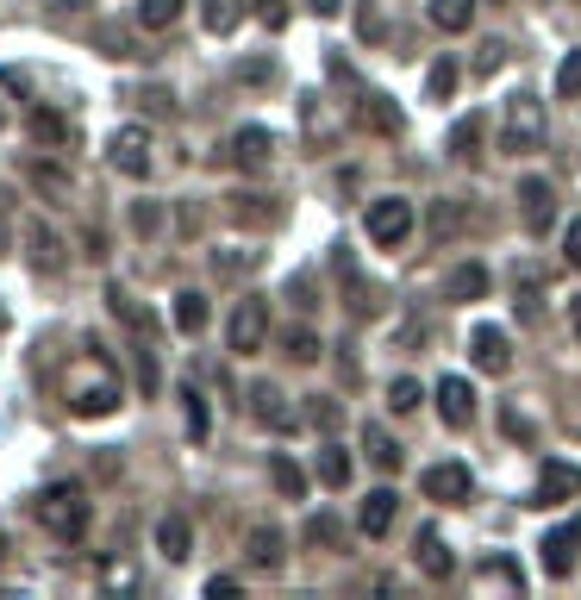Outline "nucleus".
Listing matches in <instances>:
<instances>
[{"instance_id": "f257e3e1", "label": "nucleus", "mask_w": 581, "mask_h": 600, "mask_svg": "<svg viewBox=\"0 0 581 600\" xmlns=\"http://www.w3.org/2000/svg\"><path fill=\"white\" fill-rule=\"evenodd\" d=\"M125 401V388H119V369L100 357V345H88V375L69 382V413L76 419H100V413H113Z\"/></svg>"}, {"instance_id": "f03ea898", "label": "nucleus", "mask_w": 581, "mask_h": 600, "mask_svg": "<svg viewBox=\"0 0 581 600\" xmlns=\"http://www.w3.org/2000/svg\"><path fill=\"white\" fill-rule=\"evenodd\" d=\"M32 513H39V525L51 532V538H81L88 532V494H81L76 482H57V488H44L39 501H32Z\"/></svg>"}, {"instance_id": "7ed1b4c3", "label": "nucleus", "mask_w": 581, "mask_h": 600, "mask_svg": "<svg viewBox=\"0 0 581 600\" xmlns=\"http://www.w3.org/2000/svg\"><path fill=\"white\" fill-rule=\"evenodd\" d=\"M363 232H369V244H375V251H401V244L413 238V200H401V194L369 200Z\"/></svg>"}, {"instance_id": "20e7f679", "label": "nucleus", "mask_w": 581, "mask_h": 600, "mask_svg": "<svg viewBox=\"0 0 581 600\" xmlns=\"http://www.w3.org/2000/svg\"><path fill=\"white\" fill-rule=\"evenodd\" d=\"M501 151H513V156L544 151V107H538L531 95H513V100H506V132H501Z\"/></svg>"}, {"instance_id": "39448f33", "label": "nucleus", "mask_w": 581, "mask_h": 600, "mask_svg": "<svg viewBox=\"0 0 581 600\" xmlns=\"http://www.w3.org/2000/svg\"><path fill=\"white\" fill-rule=\"evenodd\" d=\"M263 338H270V301H238L226 319V345L238 357H251V350H263Z\"/></svg>"}, {"instance_id": "423d86ee", "label": "nucleus", "mask_w": 581, "mask_h": 600, "mask_svg": "<svg viewBox=\"0 0 581 600\" xmlns=\"http://www.w3.org/2000/svg\"><path fill=\"white\" fill-rule=\"evenodd\" d=\"M107 163H113L119 175H151V132L144 126H119L113 138H107Z\"/></svg>"}, {"instance_id": "0eeeda50", "label": "nucleus", "mask_w": 581, "mask_h": 600, "mask_svg": "<svg viewBox=\"0 0 581 600\" xmlns=\"http://www.w3.org/2000/svg\"><path fill=\"white\" fill-rule=\"evenodd\" d=\"M419 494L426 501H445V506H463L475 494V476L463 463H431V469H419Z\"/></svg>"}, {"instance_id": "6e6552de", "label": "nucleus", "mask_w": 581, "mask_h": 600, "mask_svg": "<svg viewBox=\"0 0 581 600\" xmlns=\"http://www.w3.org/2000/svg\"><path fill=\"white\" fill-rule=\"evenodd\" d=\"M519 207H525V232H531V238L557 226V188H550L544 175H525V182H519Z\"/></svg>"}, {"instance_id": "1a4fd4ad", "label": "nucleus", "mask_w": 581, "mask_h": 600, "mask_svg": "<svg viewBox=\"0 0 581 600\" xmlns=\"http://www.w3.org/2000/svg\"><path fill=\"white\" fill-rule=\"evenodd\" d=\"M575 557H581V513L557 532H544V576H569Z\"/></svg>"}, {"instance_id": "9d476101", "label": "nucleus", "mask_w": 581, "mask_h": 600, "mask_svg": "<svg viewBox=\"0 0 581 600\" xmlns=\"http://www.w3.org/2000/svg\"><path fill=\"white\" fill-rule=\"evenodd\" d=\"M469 357H475L482 375H506V369H513V350H506V331L501 326H475V331H469Z\"/></svg>"}, {"instance_id": "9b49d317", "label": "nucleus", "mask_w": 581, "mask_h": 600, "mask_svg": "<svg viewBox=\"0 0 581 600\" xmlns=\"http://www.w3.org/2000/svg\"><path fill=\"white\" fill-rule=\"evenodd\" d=\"M438 419H445L450 432H463L469 419H475V388H469L463 375H445V382H438Z\"/></svg>"}, {"instance_id": "f8f14e48", "label": "nucleus", "mask_w": 581, "mask_h": 600, "mask_svg": "<svg viewBox=\"0 0 581 600\" xmlns=\"http://www.w3.org/2000/svg\"><path fill=\"white\" fill-rule=\"evenodd\" d=\"M569 494H581V469L575 463H544L538 488H531V506H562Z\"/></svg>"}, {"instance_id": "ddd939ff", "label": "nucleus", "mask_w": 581, "mask_h": 600, "mask_svg": "<svg viewBox=\"0 0 581 600\" xmlns=\"http://www.w3.org/2000/svg\"><path fill=\"white\" fill-rule=\"evenodd\" d=\"M232 156H238V170H270V156H275V138L270 126H238L232 132Z\"/></svg>"}, {"instance_id": "4468645a", "label": "nucleus", "mask_w": 581, "mask_h": 600, "mask_svg": "<svg viewBox=\"0 0 581 600\" xmlns=\"http://www.w3.org/2000/svg\"><path fill=\"white\" fill-rule=\"evenodd\" d=\"M251 413H256V419H263L270 432H294V407L282 401V388H270V382L251 388Z\"/></svg>"}, {"instance_id": "2eb2a0df", "label": "nucleus", "mask_w": 581, "mask_h": 600, "mask_svg": "<svg viewBox=\"0 0 581 600\" xmlns=\"http://www.w3.org/2000/svg\"><path fill=\"white\" fill-rule=\"evenodd\" d=\"M188 544H194V525L182 520V513H163V520H156V557L182 563L188 557Z\"/></svg>"}, {"instance_id": "dca6fc26", "label": "nucleus", "mask_w": 581, "mask_h": 600, "mask_svg": "<svg viewBox=\"0 0 581 600\" xmlns=\"http://www.w3.org/2000/svg\"><path fill=\"white\" fill-rule=\"evenodd\" d=\"M394 506H401V494H394V488H375V494H369L363 501V538H387V525H394Z\"/></svg>"}, {"instance_id": "f3484780", "label": "nucleus", "mask_w": 581, "mask_h": 600, "mask_svg": "<svg viewBox=\"0 0 581 600\" xmlns=\"http://www.w3.org/2000/svg\"><path fill=\"white\" fill-rule=\"evenodd\" d=\"M25 244H32V263H39V270H63V244L44 219H25Z\"/></svg>"}, {"instance_id": "a211bd4d", "label": "nucleus", "mask_w": 581, "mask_h": 600, "mask_svg": "<svg viewBox=\"0 0 581 600\" xmlns=\"http://www.w3.org/2000/svg\"><path fill=\"white\" fill-rule=\"evenodd\" d=\"M244 557H251V569H282V532L256 525L251 538H244Z\"/></svg>"}, {"instance_id": "6ab92c4d", "label": "nucleus", "mask_w": 581, "mask_h": 600, "mask_svg": "<svg viewBox=\"0 0 581 600\" xmlns=\"http://www.w3.org/2000/svg\"><path fill=\"white\" fill-rule=\"evenodd\" d=\"M413 557H419V569H426L431 581H445L450 576V550H445V538H438V532H419V538H413Z\"/></svg>"}, {"instance_id": "aec40b11", "label": "nucleus", "mask_w": 581, "mask_h": 600, "mask_svg": "<svg viewBox=\"0 0 581 600\" xmlns=\"http://www.w3.org/2000/svg\"><path fill=\"white\" fill-rule=\"evenodd\" d=\"M426 20L438 25V32H469V25H475V0H431Z\"/></svg>"}, {"instance_id": "412c9836", "label": "nucleus", "mask_w": 581, "mask_h": 600, "mask_svg": "<svg viewBox=\"0 0 581 600\" xmlns=\"http://www.w3.org/2000/svg\"><path fill=\"white\" fill-rule=\"evenodd\" d=\"M445 294L450 301H482L487 294V270L482 263H457V270L445 275Z\"/></svg>"}, {"instance_id": "4be33fe9", "label": "nucleus", "mask_w": 581, "mask_h": 600, "mask_svg": "<svg viewBox=\"0 0 581 600\" xmlns=\"http://www.w3.org/2000/svg\"><path fill=\"white\" fill-rule=\"evenodd\" d=\"M363 126H375L382 138H394V132H401V107H394L387 95H375V88H369V95H363Z\"/></svg>"}, {"instance_id": "5701e85b", "label": "nucleus", "mask_w": 581, "mask_h": 600, "mask_svg": "<svg viewBox=\"0 0 581 600\" xmlns=\"http://www.w3.org/2000/svg\"><path fill=\"white\" fill-rule=\"evenodd\" d=\"M270 482H275L282 501H300V494H307V476L294 469V457H270Z\"/></svg>"}, {"instance_id": "b1692460", "label": "nucleus", "mask_w": 581, "mask_h": 600, "mask_svg": "<svg viewBox=\"0 0 581 600\" xmlns=\"http://www.w3.org/2000/svg\"><path fill=\"white\" fill-rule=\"evenodd\" d=\"M175 20H182V0H144V7H138V25H144V32H169Z\"/></svg>"}, {"instance_id": "393cba45", "label": "nucleus", "mask_w": 581, "mask_h": 600, "mask_svg": "<svg viewBox=\"0 0 581 600\" xmlns=\"http://www.w3.org/2000/svg\"><path fill=\"white\" fill-rule=\"evenodd\" d=\"M107 307H113L119 319H125V326H138V331H156V319H151V313H144V307H138V301H132V294H125V288H119V282H113V288H107Z\"/></svg>"}, {"instance_id": "a878e982", "label": "nucleus", "mask_w": 581, "mask_h": 600, "mask_svg": "<svg viewBox=\"0 0 581 600\" xmlns=\"http://www.w3.org/2000/svg\"><path fill=\"white\" fill-rule=\"evenodd\" d=\"M363 450L375 457V469H401V445H394L382 426H369V432H363Z\"/></svg>"}, {"instance_id": "bb28decb", "label": "nucleus", "mask_w": 581, "mask_h": 600, "mask_svg": "<svg viewBox=\"0 0 581 600\" xmlns=\"http://www.w3.org/2000/svg\"><path fill=\"white\" fill-rule=\"evenodd\" d=\"M175 326H182V331H200V326H207V294H175Z\"/></svg>"}, {"instance_id": "cd10ccee", "label": "nucleus", "mask_w": 581, "mask_h": 600, "mask_svg": "<svg viewBox=\"0 0 581 600\" xmlns=\"http://www.w3.org/2000/svg\"><path fill=\"white\" fill-rule=\"evenodd\" d=\"M419 401H426V388L413 382V375H394V382H387V407L394 413H413Z\"/></svg>"}, {"instance_id": "c85d7f7f", "label": "nucleus", "mask_w": 581, "mask_h": 600, "mask_svg": "<svg viewBox=\"0 0 581 600\" xmlns=\"http://www.w3.org/2000/svg\"><path fill=\"white\" fill-rule=\"evenodd\" d=\"M319 482H326V488H344V482H350V457H344L338 445L319 450Z\"/></svg>"}, {"instance_id": "c756f323", "label": "nucleus", "mask_w": 581, "mask_h": 600, "mask_svg": "<svg viewBox=\"0 0 581 600\" xmlns=\"http://www.w3.org/2000/svg\"><path fill=\"white\" fill-rule=\"evenodd\" d=\"M475 144H482V119L469 113L463 126H457V132H450V156H463V163H469V156H475Z\"/></svg>"}, {"instance_id": "7c9ffc66", "label": "nucleus", "mask_w": 581, "mask_h": 600, "mask_svg": "<svg viewBox=\"0 0 581 600\" xmlns=\"http://www.w3.org/2000/svg\"><path fill=\"white\" fill-rule=\"evenodd\" d=\"M450 88H457V63L438 57V63H431V76H426V95L431 100H450Z\"/></svg>"}, {"instance_id": "2f4dec72", "label": "nucleus", "mask_w": 581, "mask_h": 600, "mask_svg": "<svg viewBox=\"0 0 581 600\" xmlns=\"http://www.w3.org/2000/svg\"><path fill=\"white\" fill-rule=\"evenodd\" d=\"M200 20H207V32H232L244 13H238V0H207V13H200Z\"/></svg>"}, {"instance_id": "473e14b6", "label": "nucleus", "mask_w": 581, "mask_h": 600, "mask_svg": "<svg viewBox=\"0 0 581 600\" xmlns=\"http://www.w3.org/2000/svg\"><path fill=\"white\" fill-rule=\"evenodd\" d=\"M557 95H562V100L581 95V51H569V57L557 63Z\"/></svg>"}, {"instance_id": "72a5a7b5", "label": "nucleus", "mask_w": 581, "mask_h": 600, "mask_svg": "<svg viewBox=\"0 0 581 600\" xmlns=\"http://www.w3.org/2000/svg\"><path fill=\"white\" fill-rule=\"evenodd\" d=\"M32 132H39L44 144H69V119H57V113H44L39 107V113H32Z\"/></svg>"}, {"instance_id": "f704fd0d", "label": "nucleus", "mask_w": 581, "mask_h": 600, "mask_svg": "<svg viewBox=\"0 0 581 600\" xmlns=\"http://www.w3.org/2000/svg\"><path fill=\"white\" fill-rule=\"evenodd\" d=\"M457 226H463V207H457V200H438V207H431V238H450Z\"/></svg>"}, {"instance_id": "c9c22d12", "label": "nucleus", "mask_w": 581, "mask_h": 600, "mask_svg": "<svg viewBox=\"0 0 581 600\" xmlns=\"http://www.w3.org/2000/svg\"><path fill=\"white\" fill-rule=\"evenodd\" d=\"M251 270H256V251H232V257L213 251V275H251Z\"/></svg>"}, {"instance_id": "e433bc0d", "label": "nucleus", "mask_w": 581, "mask_h": 600, "mask_svg": "<svg viewBox=\"0 0 581 600\" xmlns=\"http://www.w3.org/2000/svg\"><path fill=\"white\" fill-rule=\"evenodd\" d=\"M501 63H506V44H501V39H487V44H482V57H475V76H494Z\"/></svg>"}, {"instance_id": "4c0bfd02", "label": "nucleus", "mask_w": 581, "mask_h": 600, "mask_svg": "<svg viewBox=\"0 0 581 600\" xmlns=\"http://www.w3.org/2000/svg\"><path fill=\"white\" fill-rule=\"evenodd\" d=\"M288 357H294V363H313V357H319V338H313V331H294V338H288Z\"/></svg>"}, {"instance_id": "58836bf2", "label": "nucleus", "mask_w": 581, "mask_h": 600, "mask_svg": "<svg viewBox=\"0 0 581 600\" xmlns=\"http://www.w3.org/2000/svg\"><path fill=\"white\" fill-rule=\"evenodd\" d=\"M182 401H188V432H194V438H207V401H200L194 388L182 394Z\"/></svg>"}, {"instance_id": "ea45409f", "label": "nucleus", "mask_w": 581, "mask_h": 600, "mask_svg": "<svg viewBox=\"0 0 581 600\" xmlns=\"http://www.w3.org/2000/svg\"><path fill=\"white\" fill-rule=\"evenodd\" d=\"M256 20L270 25V32H282V25H288V7H282V0H256Z\"/></svg>"}, {"instance_id": "a19ab883", "label": "nucleus", "mask_w": 581, "mask_h": 600, "mask_svg": "<svg viewBox=\"0 0 581 600\" xmlns=\"http://www.w3.org/2000/svg\"><path fill=\"white\" fill-rule=\"evenodd\" d=\"M307 544H338V520H331V513H319V520L307 525Z\"/></svg>"}, {"instance_id": "79ce46f5", "label": "nucleus", "mask_w": 581, "mask_h": 600, "mask_svg": "<svg viewBox=\"0 0 581 600\" xmlns=\"http://www.w3.org/2000/svg\"><path fill=\"white\" fill-rule=\"evenodd\" d=\"M307 419H313L319 432H338V407H331V401H313V407H307Z\"/></svg>"}, {"instance_id": "37998d69", "label": "nucleus", "mask_w": 581, "mask_h": 600, "mask_svg": "<svg viewBox=\"0 0 581 600\" xmlns=\"http://www.w3.org/2000/svg\"><path fill=\"white\" fill-rule=\"evenodd\" d=\"M562 257L581 270V219H569V232H562Z\"/></svg>"}, {"instance_id": "c03bdc74", "label": "nucleus", "mask_w": 581, "mask_h": 600, "mask_svg": "<svg viewBox=\"0 0 581 600\" xmlns=\"http://www.w3.org/2000/svg\"><path fill=\"white\" fill-rule=\"evenodd\" d=\"M238 76H244V81H270V76H275V63H244Z\"/></svg>"}, {"instance_id": "a18cd8bd", "label": "nucleus", "mask_w": 581, "mask_h": 600, "mask_svg": "<svg viewBox=\"0 0 581 600\" xmlns=\"http://www.w3.org/2000/svg\"><path fill=\"white\" fill-rule=\"evenodd\" d=\"M313 13H319V20H331V13H344V0H313Z\"/></svg>"}, {"instance_id": "49530a36", "label": "nucleus", "mask_w": 581, "mask_h": 600, "mask_svg": "<svg viewBox=\"0 0 581 600\" xmlns=\"http://www.w3.org/2000/svg\"><path fill=\"white\" fill-rule=\"evenodd\" d=\"M569 331H575V338H581V294H575V301H569Z\"/></svg>"}, {"instance_id": "de8ad7c7", "label": "nucleus", "mask_w": 581, "mask_h": 600, "mask_svg": "<svg viewBox=\"0 0 581 600\" xmlns=\"http://www.w3.org/2000/svg\"><path fill=\"white\" fill-rule=\"evenodd\" d=\"M0 257H7V219H0Z\"/></svg>"}, {"instance_id": "09e8293b", "label": "nucleus", "mask_w": 581, "mask_h": 600, "mask_svg": "<svg viewBox=\"0 0 581 600\" xmlns=\"http://www.w3.org/2000/svg\"><path fill=\"white\" fill-rule=\"evenodd\" d=\"M0 557H7V538H0Z\"/></svg>"}, {"instance_id": "8fccbe9b", "label": "nucleus", "mask_w": 581, "mask_h": 600, "mask_svg": "<svg viewBox=\"0 0 581 600\" xmlns=\"http://www.w3.org/2000/svg\"><path fill=\"white\" fill-rule=\"evenodd\" d=\"M0 326H7V313H0Z\"/></svg>"}]
</instances>
